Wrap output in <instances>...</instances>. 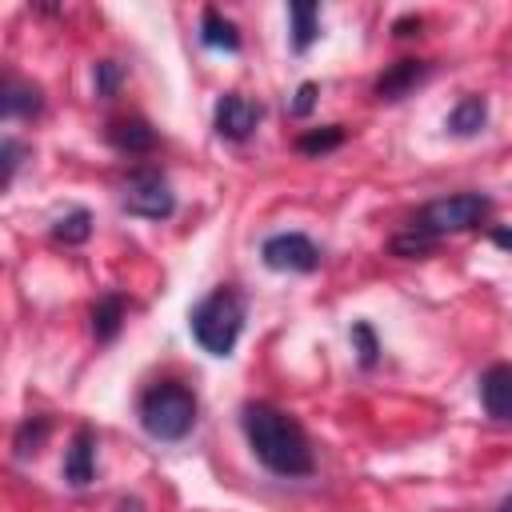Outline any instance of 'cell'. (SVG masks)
Listing matches in <instances>:
<instances>
[{
  "label": "cell",
  "mask_w": 512,
  "mask_h": 512,
  "mask_svg": "<svg viewBox=\"0 0 512 512\" xmlns=\"http://www.w3.org/2000/svg\"><path fill=\"white\" fill-rule=\"evenodd\" d=\"M240 428L248 436L252 456L272 472V476H312L316 460H312V444L304 436V428L276 404L268 400H248L240 408Z\"/></svg>",
  "instance_id": "1"
},
{
  "label": "cell",
  "mask_w": 512,
  "mask_h": 512,
  "mask_svg": "<svg viewBox=\"0 0 512 512\" xmlns=\"http://www.w3.org/2000/svg\"><path fill=\"white\" fill-rule=\"evenodd\" d=\"M188 328L196 336V344L208 356H232L240 332H244V296L236 288H212L204 300L192 304L188 312Z\"/></svg>",
  "instance_id": "2"
},
{
  "label": "cell",
  "mask_w": 512,
  "mask_h": 512,
  "mask_svg": "<svg viewBox=\"0 0 512 512\" xmlns=\"http://www.w3.org/2000/svg\"><path fill=\"white\" fill-rule=\"evenodd\" d=\"M136 412H140V428L152 440L176 444L196 424V392L188 384H180V380H156V384L144 388Z\"/></svg>",
  "instance_id": "3"
},
{
  "label": "cell",
  "mask_w": 512,
  "mask_h": 512,
  "mask_svg": "<svg viewBox=\"0 0 512 512\" xmlns=\"http://www.w3.org/2000/svg\"><path fill=\"white\" fill-rule=\"evenodd\" d=\"M488 212H492V200H488L484 192H452V196L428 200V204L408 220V228L420 232V236H428V240L436 244V240L448 236V232H468V228H476L480 220H488Z\"/></svg>",
  "instance_id": "4"
},
{
  "label": "cell",
  "mask_w": 512,
  "mask_h": 512,
  "mask_svg": "<svg viewBox=\"0 0 512 512\" xmlns=\"http://www.w3.org/2000/svg\"><path fill=\"white\" fill-rule=\"evenodd\" d=\"M120 208L128 216H144V220H168L176 212V196L164 172L156 168H136L124 188H120Z\"/></svg>",
  "instance_id": "5"
},
{
  "label": "cell",
  "mask_w": 512,
  "mask_h": 512,
  "mask_svg": "<svg viewBox=\"0 0 512 512\" xmlns=\"http://www.w3.org/2000/svg\"><path fill=\"white\" fill-rule=\"evenodd\" d=\"M260 260L272 272H316L320 268V248L304 232H272L260 244Z\"/></svg>",
  "instance_id": "6"
},
{
  "label": "cell",
  "mask_w": 512,
  "mask_h": 512,
  "mask_svg": "<svg viewBox=\"0 0 512 512\" xmlns=\"http://www.w3.org/2000/svg\"><path fill=\"white\" fill-rule=\"evenodd\" d=\"M260 116H264V108H260L256 100H248V96H240V92H224V96L216 100L212 128H216L220 140H228V144H244V140L256 132Z\"/></svg>",
  "instance_id": "7"
},
{
  "label": "cell",
  "mask_w": 512,
  "mask_h": 512,
  "mask_svg": "<svg viewBox=\"0 0 512 512\" xmlns=\"http://www.w3.org/2000/svg\"><path fill=\"white\" fill-rule=\"evenodd\" d=\"M64 480L72 488H88L96 480V432L76 428L68 448H64Z\"/></svg>",
  "instance_id": "8"
},
{
  "label": "cell",
  "mask_w": 512,
  "mask_h": 512,
  "mask_svg": "<svg viewBox=\"0 0 512 512\" xmlns=\"http://www.w3.org/2000/svg\"><path fill=\"white\" fill-rule=\"evenodd\" d=\"M428 72H432L428 60H396V64H388V68L376 76L372 96H376V100H404Z\"/></svg>",
  "instance_id": "9"
},
{
  "label": "cell",
  "mask_w": 512,
  "mask_h": 512,
  "mask_svg": "<svg viewBox=\"0 0 512 512\" xmlns=\"http://www.w3.org/2000/svg\"><path fill=\"white\" fill-rule=\"evenodd\" d=\"M480 404L492 420L512 424V364H492L480 376Z\"/></svg>",
  "instance_id": "10"
},
{
  "label": "cell",
  "mask_w": 512,
  "mask_h": 512,
  "mask_svg": "<svg viewBox=\"0 0 512 512\" xmlns=\"http://www.w3.org/2000/svg\"><path fill=\"white\" fill-rule=\"evenodd\" d=\"M108 144L116 152L140 156V152H152L156 148V128L144 116H120V120L108 124Z\"/></svg>",
  "instance_id": "11"
},
{
  "label": "cell",
  "mask_w": 512,
  "mask_h": 512,
  "mask_svg": "<svg viewBox=\"0 0 512 512\" xmlns=\"http://www.w3.org/2000/svg\"><path fill=\"white\" fill-rule=\"evenodd\" d=\"M40 108H44V96H40L36 84L16 80V76L4 80V92H0V112H4V120H32V116H40Z\"/></svg>",
  "instance_id": "12"
},
{
  "label": "cell",
  "mask_w": 512,
  "mask_h": 512,
  "mask_svg": "<svg viewBox=\"0 0 512 512\" xmlns=\"http://www.w3.org/2000/svg\"><path fill=\"white\" fill-rule=\"evenodd\" d=\"M484 124H488V100L476 96V92L460 96L456 108L448 112V132H452V136H464V140H468V136L484 132Z\"/></svg>",
  "instance_id": "13"
},
{
  "label": "cell",
  "mask_w": 512,
  "mask_h": 512,
  "mask_svg": "<svg viewBox=\"0 0 512 512\" xmlns=\"http://www.w3.org/2000/svg\"><path fill=\"white\" fill-rule=\"evenodd\" d=\"M200 44L216 48V52H240V32H236V24L224 12L204 8L200 12Z\"/></svg>",
  "instance_id": "14"
},
{
  "label": "cell",
  "mask_w": 512,
  "mask_h": 512,
  "mask_svg": "<svg viewBox=\"0 0 512 512\" xmlns=\"http://www.w3.org/2000/svg\"><path fill=\"white\" fill-rule=\"evenodd\" d=\"M288 20H292V52H308L312 40L320 36V4L292 0L288 4Z\"/></svg>",
  "instance_id": "15"
},
{
  "label": "cell",
  "mask_w": 512,
  "mask_h": 512,
  "mask_svg": "<svg viewBox=\"0 0 512 512\" xmlns=\"http://www.w3.org/2000/svg\"><path fill=\"white\" fill-rule=\"evenodd\" d=\"M120 324H124V296H120V292H104V296L92 304V336H96L100 344H108V340H116Z\"/></svg>",
  "instance_id": "16"
},
{
  "label": "cell",
  "mask_w": 512,
  "mask_h": 512,
  "mask_svg": "<svg viewBox=\"0 0 512 512\" xmlns=\"http://www.w3.org/2000/svg\"><path fill=\"white\" fill-rule=\"evenodd\" d=\"M48 432H52V420H48V416H28V420L16 428V436H12V452H16L20 460H24V456H36V452L44 448Z\"/></svg>",
  "instance_id": "17"
},
{
  "label": "cell",
  "mask_w": 512,
  "mask_h": 512,
  "mask_svg": "<svg viewBox=\"0 0 512 512\" xmlns=\"http://www.w3.org/2000/svg\"><path fill=\"white\" fill-rule=\"evenodd\" d=\"M92 236V212L88 208H72L52 224V240L56 244H84Z\"/></svg>",
  "instance_id": "18"
},
{
  "label": "cell",
  "mask_w": 512,
  "mask_h": 512,
  "mask_svg": "<svg viewBox=\"0 0 512 512\" xmlns=\"http://www.w3.org/2000/svg\"><path fill=\"white\" fill-rule=\"evenodd\" d=\"M340 144H344V124H324V128H312V132H304L296 140V148L304 156H324V152H332Z\"/></svg>",
  "instance_id": "19"
},
{
  "label": "cell",
  "mask_w": 512,
  "mask_h": 512,
  "mask_svg": "<svg viewBox=\"0 0 512 512\" xmlns=\"http://www.w3.org/2000/svg\"><path fill=\"white\" fill-rule=\"evenodd\" d=\"M120 80H124V64H116V60H100V64L92 68V84H96V96H104V100H112V96H116Z\"/></svg>",
  "instance_id": "20"
},
{
  "label": "cell",
  "mask_w": 512,
  "mask_h": 512,
  "mask_svg": "<svg viewBox=\"0 0 512 512\" xmlns=\"http://www.w3.org/2000/svg\"><path fill=\"white\" fill-rule=\"evenodd\" d=\"M352 340H356L360 364L372 368V364H376V352H380V344H376V336H372V324H368V320H356V324H352Z\"/></svg>",
  "instance_id": "21"
},
{
  "label": "cell",
  "mask_w": 512,
  "mask_h": 512,
  "mask_svg": "<svg viewBox=\"0 0 512 512\" xmlns=\"http://www.w3.org/2000/svg\"><path fill=\"white\" fill-rule=\"evenodd\" d=\"M24 144L16 140V136H4V144H0V160H4V172H0V184L8 188L12 184V176H16V168H20V160H24Z\"/></svg>",
  "instance_id": "22"
},
{
  "label": "cell",
  "mask_w": 512,
  "mask_h": 512,
  "mask_svg": "<svg viewBox=\"0 0 512 512\" xmlns=\"http://www.w3.org/2000/svg\"><path fill=\"white\" fill-rule=\"evenodd\" d=\"M316 96H320V84L316 80H304L296 92H292V100H288V116H308L312 108H316Z\"/></svg>",
  "instance_id": "23"
},
{
  "label": "cell",
  "mask_w": 512,
  "mask_h": 512,
  "mask_svg": "<svg viewBox=\"0 0 512 512\" xmlns=\"http://www.w3.org/2000/svg\"><path fill=\"white\" fill-rule=\"evenodd\" d=\"M412 28H420V16H404L392 24V36H412Z\"/></svg>",
  "instance_id": "24"
},
{
  "label": "cell",
  "mask_w": 512,
  "mask_h": 512,
  "mask_svg": "<svg viewBox=\"0 0 512 512\" xmlns=\"http://www.w3.org/2000/svg\"><path fill=\"white\" fill-rule=\"evenodd\" d=\"M492 244H500V248L512 252V228H492Z\"/></svg>",
  "instance_id": "25"
},
{
  "label": "cell",
  "mask_w": 512,
  "mask_h": 512,
  "mask_svg": "<svg viewBox=\"0 0 512 512\" xmlns=\"http://www.w3.org/2000/svg\"><path fill=\"white\" fill-rule=\"evenodd\" d=\"M116 512H144V504H140L136 496H124V500L116 504Z\"/></svg>",
  "instance_id": "26"
},
{
  "label": "cell",
  "mask_w": 512,
  "mask_h": 512,
  "mask_svg": "<svg viewBox=\"0 0 512 512\" xmlns=\"http://www.w3.org/2000/svg\"><path fill=\"white\" fill-rule=\"evenodd\" d=\"M492 512H512V496H508V500H504V504H496V508H492Z\"/></svg>",
  "instance_id": "27"
}]
</instances>
